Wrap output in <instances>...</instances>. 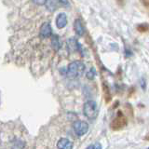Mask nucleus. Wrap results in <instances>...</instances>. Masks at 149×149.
I'll return each instance as SVG.
<instances>
[{
	"mask_svg": "<svg viewBox=\"0 0 149 149\" xmlns=\"http://www.w3.org/2000/svg\"><path fill=\"white\" fill-rule=\"evenodd\" d=\"M85 64L81 61H74L68 65L66 74L69 78H77L81 77L85 72Z\"/></svg>",
	"mask_w": 149,
	"mask_h": 149,
	"instance_id": "obj_1",
	"label": "nucleus"
},
{
	"mask_svg": "<svg viewBox=\"0 0 149 149\" xmlns=\"http://www.w3.org/2000/svg\"><path fill=\"white\" fill-rule=\"evenodd\" d=\"M74 30L78 36H82L85 34V28H84L83 23L79 19H77L74 22Z\"/></svg>",
	"mask_w": 149,
	"mask_h": 149,
	"instance_id": "obj_8",
	"label": "nucleus"
},
{
	"mask_svg": "<svg viewBox=\"0 0 149 149\" xmlns=\"http://www.w3.org/2000/svg\"><path fill=\"white\" fill-rule=\"evenodd\" d=\"M32 1L34 2L36 5H38V6H43V5H45L46 0H32Z\"/></svg>",
	"mask_w": 149,
	"mask_h": 149,
	"instance_id": "obj_15",
	"label": "nucleus"
},
{
	"mask_svg": "<svg viewBox=\"0 0 149 149\" xmlns=\"http://www.w3.org/2000/svg\"><path fill=\"white\" fill-rule=\"evenodd\" d=\"M39 35L43 38H48L51 36V26L49 22H44L40 27Z\"/></svg>",
	"mask_w": 149,
	"mask_h": 149,
	"instance_id": "obj_6",
	"label": "nucleus"
},
{
	"mask_svg": "<svg viewBox=\"0 0 149 149\" xmlns=\"http://www.w3.org/2000/svg\"><path fill=\"white\" fill-rule=\"evenodd\" d=\"M128 125V119L121 111H118L116 118L111 122V129L114 130H119L124 129Z\"/></svg>",
	"mask_w": 149,
	"mask_h": 149,
	"instance_id": "obj_3",
	"label": "nucleus"
},
{
	"mask_svg": "<svg viewBox=\"0 0 149 149\" xmlns=\"http://www.w3.org/2000/svg\"><path fill=\"white\" fill-rule=\"evenodd\" d=\"M51 47L54 50H59L62 47V41L58 36H51Z\"/></svg>",
	"mask_w": 149,
	"mask_h": 149,
	"instance_id": "obj_10",
	"label": "nucleus"
},
{
	"mask_svg": "<svg viewBox=\"0 0 149 149\" xmlns=\"http://www.w3.org/2000/svg\"><path fill=\"white\" fill-rule=\"evenodd\" d=\"M116 1L118 4V6H120V7H124L126 4V0H116Z\"/></svg>",
	"mask_w": 149,
	"mask_h": 149,
	"instance_id": "obj_18",
	"label": "nucleus"
},
{
	"mask_svg": "<svg viewBox=\"0 0 149 149\" xmlns=\"http://www.w3.org/2000/svg\"><path fill=\"white\" fill-rule=\"evenodd\" d=\"M91 149H102V146L100 143H95L94 144H91Z\"/></svg>",
	"mask_w": 149,
	"mask_h": 149,
	"instance_id": "obj_17",
	"label": "nucleus"
},
{
	"mask_svg": "<svg viewBox=\"0 0 149 149\" xmlns=\"http://www.w3.org/2000/svg\"><path fill=\"white\" fill-rule=\"evenodd\" d=\"M144 139H146V141H149V133H148V134L146 135V137H144Z\"/></svg>",
	"mask_w": 149,
	"mask_h": 149,
	"instance_id": "obj_20",
	"label": "nucleus"
},
{
	"mask_svg": "<svg viewBox=\"0 0 149 149\" xmlns=\"http://www.w3.org/2000/svg\"><path fill=\"white\" fill-rule=\"evenodd\" d=\"M148 149H149V148H148Z\"/></svg>",
	"mask_w": 149,
	"mask_h": 149,
	"instance_id": "obj_21",
	"label": "nucleus"
},
{
	"mask_svg": "<svg viewBox=\"0 0 149 149\" xmlns=\"http://www.w3.org/2000/svg\"><path fill=\"white\" fill-rule=\"evenodd\" d=\"M66 47L67 49L70 51V52H76V51H78L81 49V46L79 45L78 41L76 38H69L66 42Z\"/></svg>",
	"mask_w": 149,
	"mask_h": 149,
	"instance_id": "obj_5",
	"label": "nucleus"
},
{
	"mask_svg": "<svg viewBox=\"0 0 149 149\" xmlns=\"http://www.w3.org/2000/svg\"><path fill=\"white\" fill-rule=\"evenodd\" d=\"M136 29L138 32L140 33H146L149 31V24L146 22H143V23H140L136 26Z\"/></svg>",
	"mask_w": 149,
	"mask_h": 149,
	"instance_id": "obj_13",
	"label": "nucleus"
},
{
	"mask_svg": "<svg viewBox=\"0 0 149 149\" xmlns=\"http://www.w3.org/2000/svg\"><path fill=\"white\" fill-rule=\"evenodd\" d=\"M58 2H59L61 5H63V7H69V5H70V3H69L68 0H58Z\"/></svg>",
	"mask_w": 149,
	"mask_h": 149,
	"instance_id": "obj_16",
	"label": "nucleus"
},
{
	"mask_svg": "<svg viewBox=\"0 0 149 149\" xmlns=\"http://www.w3.org/2000/svg\"><path fill=\"white\" fill-rule=\"evenodd\" d=\"M83 113L88 119H95L98 116V106L94 101H87L83 106Z\"/></svg>",
	"mask_w": 149,
	"mask_h": 149,
	"instance_id": "obj_2",
	"label": "nucleus"
},
{
	"mask_svg": "<svg viewBox=\"0 0 149 149\" xmlns=\"http://www.w3.org/2000/svg\"><path fill=\"white\" fill-rule=\"evenodd\" d=\"M45 6L49 11H54L57 8V3L55 2V0H46Z\"/></svg>",
	"mask_w": 149,
	"mask_h": 149,
	"instance_id": "obj_12",
	"label": "nucleus"
},
{
	"mask_svg": "<svg viewBox=\"0 0 149 149\" xmlns=\"http://www.w3.org/2000/svg\"><path fill=\"white\" fill-rule=\"evenodd\" d=\"M102 91H104V100L106 102H109L112 99L111 96V92H110V88L106 83H102Z\"/></svg>",
	"mask_w": 149,
	"mask_h": 149,
	"instance_id": "obj_11",
	"label": "nucleus"
},
{
	"mask_svg": "<svg viewBox=\"0 0 149 149\" xmlns=\"http://www.w3.org/2000/svg\"><path fill=\"white\" fill-rule=\"evenodd\" d=\"M95 76H96V71H95V69L93 68V67L91 68V69H90V71H88V72L87 73V74H86L87 78H88V79H90V80H92V79H94Z\"/></svg>",
	"mask_w": 149,
	"mask_h": 149,
	"instance_id": "obj_14",
	"label": "nucleus"
},
{
	"mask_svg": "<svg viewBox=\"0 0 149 149\" xmlns=\"http://www.w3.org/2000/svg\"><path fill=\"white\" fill-rule=\"evenodd\" d=\"M73 129L77 136H83L84 134H86L88 132V125L85 121L77 120V121H74L73 124Z\"/></svg>",
	"mask_w": 149,
	"mask_h": 149,
	"instance_id": "obj_4",
	"label": "nucleus"
},
{
	"mask_svg": "<svg viewBox=\"0 0 149 149\" xmlns=\"http://www.w3.org/2000/svg\"><path fill=\"white\" fill-rule=\"evenodd\" d=\"M57 148L58 149H72L73 143L66 138H62V139H60L57 143Z\"/></svg>",
	"mask_w": 149,
	"mask_h": 149,
	"instance_id": "obj_9",
	"label": "nucleus"
},
{
	"mask_svg": "<svg viewBox=\"0 0 149 149\" xmlns=\"http://www.w3.org/2000/svg\"><path fill=\"white\" fill-rule=\"evenodd\" d=\"M67 24V16L66 14L62 12L60 13L59 15L56 18V26H57L59 29H63Z\"/></svg>",
	"mask_w": 149,
	"mask_h": 149,
	"instance_id": "obj_7",
	"label": "nucleus"
},
{
	"mask_svg": "<svg viewBox=\"0 0 149 149\" xmlns=\"http://www.w3.org/2000/svg\"><path fill=\"white\" fill-rule=\"evenodd\" d=\"M140 1L146 8H149V0H140Z\"/></svg>",
	"mask_w": 149,
	"mask_h": 149,
	"instance_id": "obj_19",
	"label": "nucleus"
}]
</instances>
